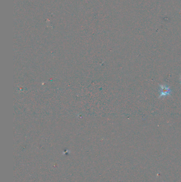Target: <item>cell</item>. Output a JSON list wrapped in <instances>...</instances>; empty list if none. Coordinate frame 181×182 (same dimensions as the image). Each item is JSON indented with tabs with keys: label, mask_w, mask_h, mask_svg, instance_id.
<instances>
[{
	"label": "cell",
	"mask_w": 181,
	"mask_h": 182,
	"mask_svg": "<svg viewBox=\"0 0 181 182\" xmlns=\"http://www.w3.org/2000/svg\"><path fill=\"white\" fill-rule=\"evenodd\" d=\"M159 86H160V89H159V99H160L162 98H164L167 96H170L172 91L168 86L167 85H159Z\"/></svg>",
	"instance_id": "6da1fadb"
},
{
	"label": "cell",
	"mask_w": 181,
	"mask_h": 182,
	"mask_svg": "<svg viewBox=\"0 0 181 182\" xmlns=\"http://www.w3.org/2000/svg\"><path fill=\"white\" fill-rule=\"evenodd\" d=\"M180 82H181V77H180Z\"/></svg>",
	"instance_id": "7a4b0ae2"
}]
</instances>
